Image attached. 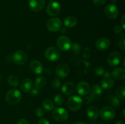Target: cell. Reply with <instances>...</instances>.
<instances>
[{
  "instance_id": "30",
  "label": "cell",
  "mask_w": 125,
  "mask_h": 124,
  "mask_svg": "<svg viewBox=\"0 0 125 124\" xmlns=\"http://www.w3.org/2000/svg\"><path fill=\"white\" fill-rule=\"evenodd\" d=\"M95 74L98 76H102L104 73V69L101 66H97L95 69Z\"/></svg>"
},
{
  "instance_id": "10",
  "label": "cell",
  "mask_w": 125,
  "mask_h": 124,
  "mask_svg": "<svg viewBox=\"0 0 125 124\" xmlns=\"http://www.w3.org/2000/svg\"><path fill=\"white\" fill-rule=\"evenodd\" d=\"M27 59H28V56L24 51H17L13 55V62L16 64L19 65L24 64L26 62Z\"/></svg>"
},
{
  "instance_id": "13",
  "label": "cell",
  "mask_w": 125,
  "mask_h": 124,
  "mask_svg": "<svg viewBox=\"0 0 125 124\" xmlns=\"http://www.w3.org/2000/svg\"><path fill=\"white\" fill-rule=\"evenodd\" d=\"M29 6L34 12H39L45 7V0H30Z\"/></svg>"
},
{
  "instance_id": "40",
  "label": "cell",
  "mask_w": 125,
  "mask_h": 124,
  "mask_svg": "<svg viewBox=\"0 0 125 124\" xmlns=\"http://www.w3.org/2000/svg\"><path fill=\"white\" fill-rule=\"evenodd\" d=\"M37 89V88L36 89H32V92H31V94L34 95V96L38 94H39V91H38Z\"/></svg>"
},
{
  "instance_id": "44",
  "label": "cell",
  "mask_w": 125,
  "mask_h": 124,
  "mask_svg": "<svg viewBox=\"0 0 125 124\" xmlns=\"http://www.w3.org/2000/svg\"><path fill=\"white\" fill-rule=\"evenodd\" d=\"M125 109H123V112H122V114H123V117H125Z\"/></svg>"
},
{
  "instance_id": "31",
  "label": "cell",
  "mask_w": 125,
  "mask_h": 124,
  "mask_svg": "<svg viewBox=\"0 0 125 124\" xmlns=\"http://www.w3.org/2000/svg\"><path fill=\"white\" fill-rule=\"evenodd\" d=\"M61 81L57 79H54L52 83H51V86H52V87L54 89H58L61 86Z\"/></svg>"
},
{
  "instance_id": "11",
  "label": "cell",
  "mask_w": 125,
  "mask_h": 124,
  "mask_svg": "<svg viewBox=\"0 0 125 124\" xmlns=\"http://www.w3.org/2000/svg\"><path fill=\"white\" fill-rule=\"evenodd\" d=\"M70 71V68L66 63H61L57 66L56 74L58 77L63 79L68 75Z\"/></svg>"
},
{
  "instance_id": "8",
  "label": "cell",
  "mask_w": 125,
  "mask_h": 124,
  "mask_svg": "<svg viewBox=\"0 0 125 124\" xmlns=\"http://www.w3.org/2000/svg\"><path fill=\"white\" fill-rule=\"evenodd\" d=\"M99 114L103 120L108 121L114 118L115 112L114 108L111 106H104L101 108Z\"/></svg>"
},
{
  "instance_id": "35",
  "label": "cell",
  "mask_w": 125,
  "mask_h": 124,
  "mask_svg": "<svg viewBox=\"0 0 125 124\" xmlns=\"http://www.w3.org/2000/svg\"><path fill=\"white\" fill-rule=\"evenodd\" d=\"M94 4L96 6H101L106 2V0H93Z\"/></svg>"
},
{
  "instance_id": "26",
  "label": "cell",
  "mask_w": 125,
  "mask_h": 124,
  "mask_svg": "<svg viewBox=\"0 0 125 124\" xmlns=\"http://www.w3.org/2000/svg\"><path fill=\"white\" fill-rule=\"evenodd\" d=\"M43 107L45 108L46 110L50 111L52 110V109L54 107V105L53 102L50 99H45V100L42 103Z\"/></svg>"
},
{
  "instance_id": "39",
  "label": "cell",
  "mask_w": 125,
  "mask_h": 124,
  "mask_svg": "<svg viewBox=\"0 0 125 124\" xmlns=\"http://www.w3.org/2000/svg\"><path fill=\"white\" fill-rule=\"evenodd\" d=\"M125 15H123V17L122 18V20H121V23H122V27L123 29H125Z\"/></svg>"
},
{
  "instance_id": "37",
  "label": "cell",
  "mask_w": 125,
  "mask_h": 124,
  "mask_svg": "<svg viewBox=\"0 0 125 124\" xmlns=\"http://www.w3.org/2000/svg\"><path fill=\"white\" fill-rule=\"evenodd\" d=\"M122 27L120 26H117L115 27L114 28V32L116 33L117 34H119L120 33L122 32Z\"/></svg>"
},
{
  "instance_id": "21",
  "label": "cell",
  "mask_w": 125,
  "mask_h": 124,
  "mask_svg": "<svg viewBox=\"0 0 125 124\" xmlns=\"http://www.w3.org/2000/svg\"><path fill=\"white\" fill-rule=\"evenodd\" d=\"M111 76L115 80H123L125 77V70L123 68H117L111 73Z\"/></svg>"
},
{
  "instance_id": "33",
  "label": "cell",
  "mask_w": 125,
  "mask_h": 124,
  "mask_svg": "<svg viewBox=\"0 0 125 124\" xmlns=\"http://www.w3.org/2000/svg\"><path fill=\"white\" fill-rule=\"evenodd\" d=\"M35 115L37 117H42L43 115H44V111L42 108L39 107V108L35 109Z\"/></svg>"
},
{
  "instance_id": "24",
  "label": "cell",
  "mask_w": 125,
  "mask_h": 124,
  "mask_svg": "<svg viewBox=\"0 0 125 124\" xmlns=\"http://www.w3.org/2000/svg\"><path fill=\"white\" fill-rule=\"evenodd\" d=\"M46 79L44 77H39L35 79L34 85H35V88L40 89L44 88V86L46 85Z\"/></svg>"
},
{
  "instance_id": "16",
  "label": "cell",
  "mask_w": 125,
  "mask_h": 124,
  "mask_svg": "<svg viewBox=\"0 0 125 124\" xmlns=\"http://www.w3.org/2000/svg\"><path fill=\"white\" fill-rule=\"evenodd\" d=\"M110 45H111V41L109 39L106 38H99L95 43V46L99 51H104L107 49L109 47Z\"/></svg>"
},
{
  "instance_id": "32",
  "label": "cell",
  "mask_w": 125,
  "mask_h": 124,
  "mask_svg": "<svg viewBox=\"0 0 125 124\" xmlns=\"http://www.w3.org/2000/svg\"><path fill=\"white\" fill-rule=\"evenodd\" d=\"M118 46H119L120 48L123 50V51H124L125 49V40L124 35H123L120 38L119 41H118Z\"/></svg>"
},
{
  "instance_id": "3",
  "label": "cell",
  "mask_w": 125,
  "mask_h": 124,
  "mask_svg": "<svg viewBox=\"0 0 125 124\" xmlns=\"http://www.w3.org/2000/svg\"><path fill=\"white\" fill-rule=\"evenodd\" d=\"M52 117L59 122H63L68 119V114L67 111L63 108H56L52 113Z\"/></svg>"
},
{
  "instance_id": "7",
  "label": "cell",
  "mask_w": 125,
  "mask_h": 124,
  "mask_svg": "<svg viewBox=\"0 0 125 124\" xmlns=\"http://www.w3.org/2000/svg\"><path fill=\"white\" fill-rule=\"evenodd\" d=\"M61 9V5L57 1H51L49 2L46 7V13L49 16L54 17L59 13Z\"/></svg>"
},
{
  "instance_id": "36",
  "label": "cell",
  "mask_w": 125,
  "mask_h": 124,
  "mask_svg": "<svg viewBox=\"0 0 125 124\" xmlns=\"http://www.w3.org/2000/svg\"><path fill=\"white\" fill-rule=\"evenodd\" d=\"M38 124H50L48 120L45 118H41L38 122Z\"/></svg>"
},
{
  "instance_id": "42",
  "label": "cell",
  "mask_w": 125,
  "mask_h": 124,
  "mask_svg": "<svg viewBox=\"0 0 125 124\" xmlns=\"http://www.w3.org/2000/svg\"><path fill=\"white\" fill-rule=\"evenodd\" d=\"M61 31H62V32L63 33V34H65V33H67V30H66L65 29H64V28H63V29H62V30H61Z\"/></svg>"
},
{
  "instance_id": "12",
  "label": "cell",
  "mask_w": 125,
  "mask_h": 124,
  "mask_svg": "<svg viewBox=\"0 0 125 124\" xmlns=\"http://www.w3.org/2000/svg\"><path fill=\"white\" fill-rule=\"evenodd\" d=\"M122 59V55L118 52H113L109 55L107 57V63L110 66L114 67L119 64Z\"/></svg>"
},
{
  "instance_id": "28",
  "label": "cell",
  "mask_w": 125,
  "mask_h": 124,
  "mask_svg": "<svg viewBox=\"0 0 125 124\" xmlns=\"http://www.w3.org/2000/svg\"><path fill=\"white\" fill-rule=\"evenodd\" d=\"M64 102V97L61 94H57L54 97V103L56 105L60 106Z\"/></svg>"
},
{
  "instance_id": "23",
  "label": "cell",
  "mask_w": 125,
  "mask_h": 124,
  "mask_svg": "<svg viewBox=\"0 0 125 124\" xmlns=\"http://www.w3.org/2000/svg\"><path fill=\"white\" fill-rule=\"evenodd\" d=\"M98 109L95 106H90L87 109V114L88 117L92 119H95L99 116Z\"/></svg>"
},
{
  "instance_id": "45",
  "label": "cell",
  "mask_w": 125,
  "mask_h": 124,
  "mask_svg": "<svg viewBox=\"0 0 125 124\" xmlns=\"http://www.w3.org/2000/svg\"><path fill=\"white\" fill-rule=\"evenodd\" d=\"M0 81H1V74H0Z\"/></svg>"
},
{
  "instance_id": "22",
  "label": "cell",
  "mask_w": 125,
  "mask_h": 124,
  "mask_svg": "<svg viewBox=\"0 0 125 124\" xmlns=\"http://www.w3.org/2000/svg\"><path fill=\"white\" fill-rule=\"evenodd\" d=\"M78 23L76 18L73 16H68L64 19V25L68 28H72L75 26Z\"/></svg>"
},
{
  "instance_id": "1",
  "label": "cell",
  "mask_w": 125,
  "mask_h": 124,
  "mask_svg": "<svg viewBox=\"0 0 125 124\" xmlns=\"http://www.w3.org/2000/svg\"><path fill=\"white\" fill-rule=\"evenodd\" d=\"M22 98V95L20 91L17 89L9 90L6 93V101L10 105H15L20 103Z\"/></svg>"
},
{
  "instance_id": "17",
  "label": "cell",
  "mask_w": 125,
  "mask_h": 124,
  "mask_svg": "<svg viewBox=\"0 0 125 124\" xmlns=\"http://www.w3.org/2000/svg\"><path fill=\"white\" fill-rule=\"evenodd\" d=\"M29 68L31 72L35 74H40L43 71V66L39 61L33 60L29 64Z\"/></svg>"
},
{
  "instance_id": "9",
  "label": "cell",
  "mask_w": 125,
  "mask_h": 124,
  "mask_svg": "<svg viewBox=\"0 0 125 124\" xmlns=\"http://www.w3.org/2000/svg\"><path fill=\"white\" fill-rule=\"evenodd\" d=\"M104 13L106 17L111 19H114L117 17L118 10L117 6L114 4H109L104 9Z\"/></svg>"
},
{
  "instance_id": "18",
  "label": "cell",
  "mask_w": 125,
  "mask_h": 124,
  "mask_svg": "<svg viewBox=\"0 0 125 124\" xmlns=\"http://www.w3.org/2000/svg\"><path fill=\"white\" fill-rule=\"evenodd\" d=\"M114 81L111 76L103 77V79L101 81V86L105 89H109L113 87Z\"/></svg>"
},
{
  "instance_id": "5",
  "label": "cell",
  "mask_w": 125,
  "mask_h": 124,
  "mask_svg": "<svg viewBox=\"0 0 125 124\" xmlns=\"http://www.w3.org/2000/svg\"><path fill=\"white\" fill-rule=\"evenodd\" d=\"M45 57L47 60L51 62L57 61L61 57V52L59 50L55 47H49L45 51Z\"/></svg>"
},
{
  "instance_id": "34",
  "label": "cell",
  "mask_w": 125,
  "mask_h": 124,
  "mask_svg": "<svg viewBox=\"0 0 125 124\" xmlns=\"http://www.w3.org/2000/svg\"><path fill=\"white\" fill-rule=\"evenodd\" d=\"M94 100V99H93L92 97L91 96H86V97H85L83 99V102H84V103H85V104H89V103L92 102Z\"/></svg>"
},
{
  "instance_id": "27",
  "label": "cell",
  "mask_w": 125,
  "mask_h": 124,
  "mask_svg": "<svg viewBox=\"0 0 125 124\" xmlns=\"http://www.w3.org/2000/svg\"><path fill=\"white\" fill-rule=\"evenodd\" d=\"M125 88L124 86H120L117 89V91H116V94H117V96H118V98L122 100V101L125 100Z\"/></svg>"
},
{
  "instance_id": "19",
  "label": "cell",
  "mask_w": 125,
  "mask_h": 124,
  "mask_svg": "<svg viewBox=\"0 0 125 124\" xmlns=\"http://www.w3.org/2000/svg\"><path fill=\"white\" fill-rule=\"evenodd\" d=\"M32 88V81L29 79H24L20 84V89L23 92H28L31 91Z\"/></svg>"
},
{
  "instance_id": "15",
  "label": "cell",
  "mask_w": 125,
  "mask_h": 124,
  "mask_svg": "<svg viewBox=\"0 0 125 124\" xmlns=\"http://www.w3.org/2000/svg\"><path fill=\"white\" fill-rule=\"evenodd\" d=\"M76 89V88L75 85L73 83L71 82V81H67L62 85L61 91L64 94L67 95V96H70L75 92Z\"/></svg>"
},
{
  "instance_id": "20",
  "label": "cell",
  "mask_w": 125,
  "mask_h": 124,
  "mask_svg": "<svg viewBox=\"0 0 125 124\" xmlns=\"http://www.w3.org/2000/svg\"><path fill=\"white\" fill-rule=\"evenodd\" d=\"M90 93L94 100H98L102 94V89L99 85H94L91 89Z\"/></svg>"
},
{
  "instance_id": "43",
  "label": "cell",
  "mask_w": 125,
  "mask_h": 124,
  "mask_svg": "<svg viewBox=\"0 0 125 124\" xmlns=\"http://www.w3.org/2000/svg\"><path fill=\"white\" fill-rule=\"evenodd\" d=\"M74 124H85V123L84 122H76Z\"/></svg>"
},
{
  "instance_id": "2",
  "label": "cell",
  "mask_w": 125,
  "mask_h": 124,
  "mask_svg": "<svg viewBox=\"0 0 125 124\" xmlns=\"http://www.w3.org/2000/svg\"><path fill=\"white\" fill-rule=\"evenodd\" d=\"M83 104V98L78 96H72L67 101V105L68 108L73 111L79 110Z\"/></svg>"
},
{
  "instance_id": "41",
  "label": "cell",
  "mask_w": 125,
  "mask_h": 124,
  "mask_svg": "<svg viewBox=\"0 0 125 124\" xmlns=\"http://www.w3.org/2000/svg\"><path fill=\"white\" fill-rule=\"evenodd\" d=\"M115 124H124V122L122 120H118V121H117V122L115 123Z\"/></svg>"
},
{
  "instance_id": "6",
  "label": "cell",
  "mask_w": 125,
  "mask_h": 124,
  "mask_svg": "<svg viewBox=\"0 0 125 124\" xmlns=\"http://www.w3.org/2000/svg\"><path fill=\"white\" fill-rule=\"evenodd\" d=\"M62 23L58 18H50L46 23V27L50 31L55 32L62 29Z\"/></svg>"
},
{
  "instance_id": "25",
  "label": "cell",
  "mask_w": 125,
  "mask_h": 124,
  "mask_svg": "<svg viewBox=\"0 0 125 124\" xmlns=\"http://www.w3.org/2000/svg\"><path fill=\"white\" fill-rule=\"evenodd\" d=\"M19 78L18 76L15 75H11L7 79V82L11 86L13 87H16L19 84Z\"/></svg>"
},
{
  "instance_id": "4",
  "label": "cell",
  "mask_w": 125,
  "mask_h": 124,
  "mask_svg": "<svg viewBox=\"0 0 125 124\" xmlns=\"http://www.w3.org/2000/svg\"><path fill=\"white\" fill-rule=\"evenodd\" d=\"M56 44L59 49L62 51L69 50L72 47V41L67 36H60L56 41Z\"/></svg>"
},
{
  "instance_id": "29",
  "label": "cell",
  "mask_w": 125,
  "mask_h": 124,
  "mask_svg": "<svg viewBox=\"0 0 125 124\" xmlns=\"http://www.w3.org/2000/svg\"><path fill=\"white\" fill-rule=\"evenodd\" d=\"M109 101L110 104L114 107L118 106L120 105V103L119 99L116 97H114V96H112Z\"/></svg>"
},
{
  "instance_id": "14",
  "label": "cell",
  "mask_w": 125,
  "mask_h": 124,
  "mask_svg": "<svg viewBox=\"0 0 125 124\" xmlns=\"http://www.w3.org/2000/svg\"><path fill=\"white\" fill-rule=\"evenodd\" d=\"M76 89L79 94L81 95V96H86L90 92V87L87 82L83 81H80L78 84Z\"/></svg>"
},
{
  "instance_id": "38",
  "label": "cell",
  "mask_w": 125,
  "mask_h": 124,
  "mask_svg": "<svg viewBox=\"0 0 125 124\" xmlns=\"http://www.w3.org/2000/svg\"><path fill=\"white\" fill-rule=\"evenodd\" d=\"M17 124H29L26 119H20L17 121Z\"/></svg>"
}]
</instances>
